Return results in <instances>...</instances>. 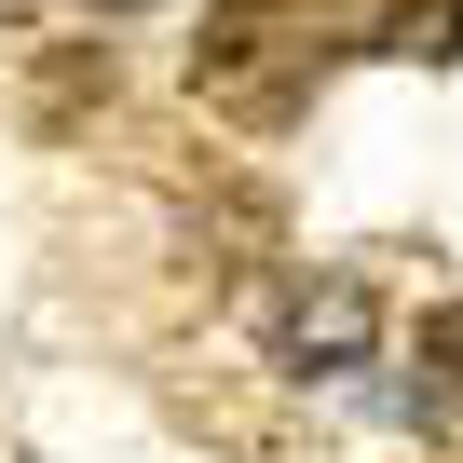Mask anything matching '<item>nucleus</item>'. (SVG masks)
<instances>
[{
	"label": "nucleus",
	"instance_id": "2",
	"mask_svg": "<svg viewBox=\"0 0 463 463\" xmlns=\"http://www.w3.org/2000/svg\"><path fill=\"white\" fill-rule=\"evenodd\" d=\"M368 354H382V287H368L354 260L287 273V300H273V368H287V382H354Z\"/></svg>",
	"mask_w": 463,
	"mask_h": 463
},
{
	"label": "nucleus",
	"instance_id": "3",
	"mask_svg": "<svg viewBox=\"0 0 463 463\" xmlns=\"http://www.w3.org/2000/svg\"><path fill=\"white\" fill-rule=\"evenodd\" d=\"M409 422H463V314H422V354H409Z\"/></svg>",
	"mask_w": 463,
	"mask_h": 463
},
{
	"label": "nucleus",
	"instance_id": "4",
	"mask_svg": "<svg viewBox=\"0 0 463 463\" xmlns=\"http://www.w3.org/2000/svg\"><path fill=\"white\" fill-rule=\"evenodd\" d=\"M368 55H395V69H449V55H463V0H395V14L368 28Z\"/></svg>",
	"mask_w": 463,
	"mask_h": 463
},
{
	"label": "nucleus",
	"instance_id": "5",
	"mask_svg": "<svg viewBox=\"0 0 463 463\" xmlns=\"http://www.w3.org/2000/svg\"><path fill=\"white\" fill-rule=\"evenodd\" d=\"M0 28H28V0H0Z\"/></svg>",
	"mask_w": 463,
	"mask_h": 463
},
{
	"label": "nucleus",
	"instance_id": "1",
	"mask_svg": "<svg viewBox=\"0 0 463 463\" xmlns=\"http://www.w3.org/2000/svg\"><path fill=\"white\" fill-rule=\"evenodd\" d=\"M341 28L314 14V0H218L204 42H191V96L232 109V123H300L314 82H327Z\"/></svg>",
	"mask_w": 463,
	"mask_h": 463
}]
</instances>
